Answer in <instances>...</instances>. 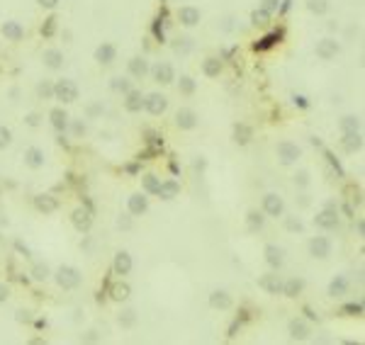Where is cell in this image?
I'll return each mask as SVG.
<instances>
[{"label":"cell","instance_id":"6da1fadb","mask_svg":"<svg viewBox=\"0 0 365 345\" xmlns=\"http://www.w3.org/2000/svg\"><path fill=\"white\" fill-rule=\"evenodd\" d=\"M54 279L61 290H76V287H80V282H83V275H80V270L73 265H61L54 272Z\"/></svg>","mask_w":365,"mask_h":345},{"label":"cell","instance_id":"7a4b0ae2","mask_svg":"<svg viewBox=\"0 0 365 345\" xmlns=\"http://www.w3.org/2000/svg\"><path fill=\"white\" fill-rule=\"evenodd\" d=\"M54 100L64 102V105H71V102L78 100V85L71 78H61L54 83Z\"/></svg>","mask_w":365,"mask_h":345},{"label":"cell","instance_id":"3957f363","mask_svg":"<svg viewBox=\"0 0 365 345\" xmlns=\"http://www.w3.org/2000/svg\"><path fill=\"white\" fill-rule=\"evenodd\" d=\"M299 158H302V148L297 144H292V141H280L277 144V161L283 166H292Z\"/></svg>","mask_w":365,"mask_h":345},{"label":"cell","instance_id":"277c9868","mask_svg":"<svg viewBox=\"0 0 365 345\" xmlns=\"http://www.w3.org/2000/svg\"><path fill=\"white\" fill-rule=\"evenodd\" d=\"M314 226H319L324 231H333L339 226V209L336 207H324L321 212H317L314 216Z\"/></svg>","mask_w":365,"mask_h":345},{"label":"cell","instance_id":"5b68a950","mask_svg":"<svg viewBox=\"0 0 365 345\" xmlns=\"http://www.w3.org/2000/svg\"><path fill=\"white\" fill-rule=\"evenodd\" d=\"M144 110L154 117H161L168 110V98L161 92H149V95H144Z\"/></svg>","mask_w":365,"mask_h":345},{"label":"cell","instance_id":"8992f818","mask_svg":"<svg viewBox=\"0 0 365 345\" xmlns=\"http://www.w3.org/2000/svg\"><path fill=\"white\" fill-rule=\"evenodd\" d=\"M263 214L273 216V219L283 216V214H285V202H283V197L275 195V192H268L266 197H263Z\"/></svg>","mask_w":365,"mask_h":345},{"label":"cell","instance_id":"52a82bcc","mask_svg":"<svg viewBox=\"0 0 365 345\" xmlns=\"http://www.w3.org/2000/svg\"><path fill=\"white\" fill-rule=\"evenodd\" d=\"M200 124V117L195 110H190V107H180L176 112V127L178 129H183V132H190V129H195Z\"/></svg>","mask_w":365,"mask_h":345},{"label":"cell","instance_id":"ba28073f","mask_svg":"<svg viewBox=\"0 0 365 345\" xmlns=\"http://www.w3.org/2000/svg\"><path fill=\"white\" fill-rule=\"evenodd\" d=\"M339 51H341V46H339V42L331 39V37H326V39L317 42V49H314V54L319 56L321 61H331V58H336Z\"/></svg>","mask_w":365,"mask_h":345},{"label":"cell","instance_id":"9c48e42d","mask_svg":"<svg viewBox=\"0 0 365 345\" xmlns=\"http://www.w3.org/2000/svg\"><path fill=\"white\" fill-rule=\"evenodd\" d=\"M149 73L154 76L156 83H161V85H171L173 80H176V71L171 64H163V61H158L156 66L149 68Z\"/></svg>","mask_w":365,"mask_h":345},{"label":"cell","instance_id":"30bf717a","mask_svg":"<svg viewBox=\"0 0 365 345\" xmlns=\"http://www.w3.org/2000/svg\"><path fill=\"white\" fill-rule=\"evenodd\" d=\"M310 256L319 258V260L329 258L331 256V241H329L326 236H314V238L310 241Z\"/></svg>","mask_w":365,"mask_h":345},{"label":"cell","instance_id":"8fae6325","mask_svg":"<svg viewBox=\"0 0 365 345\" xmlns=\"http://www.w3.org/2000/svg\"><path fill=\"white\" fill-rule=\"evenodd\" d=\"M71 222L76 226L80 234H88L90 229H93V212L90 209H83V207H78L76 212L71 214Z\"/></svg>","mask_w":365,"mask_h":345},{"label":"cell","instance_id":"7c38bea8","mask_svg":"<svg viewBox=\"0 0 365 345\" xmlns=\"http://www.w3.org/2000/svg\"><path fill=\"white\" fill-rule=\"evenodd\" d=\"M127 209H129L132 216H142V214L149 212V197H146V192L144 195H142V192L129 195V200H127Z\"/></svg>","mask_w":365,"mask_h":345},{"label":"cell","instance_id":"4fadbf2b","mask_svg":"<svg viewBox=\"0 0 365 345\" xmlns=\"http://www.w3.org/2000/svg\"><path fill=\"white\" fill-rule=\"evenodd\" d=\"M200 17H202V12H200V8H195V5H183V8L178 10V20H180L183 27H195V24H200Z\"/></svg>","mask_w":365,"mask_h":345},{"label":"cell","instance_id":"5bb4252c","mask_svg":"<svg viewBox=\"0 0 365 345\" xmlns=\"http://www.w3.org/2000/svg\"><path fill=\"white\" fill-rule=\"evenodd\" d=\"M132 267H134V260L127 250H120V253L115 256V260H112V272H115V275H129Z\"/></svg>","mask_w":365,"mask_h":345},{"label":"cell","instance_id":"9a60e30c","mask_svg":"<svg viewBox=\"0 0 365 345\" xmlns=\"http://www.w3.org/2000/svg\"><path fill=\"white\" fill-rule=\"evenodd\" d=\"M0 32H3V37H5L8 42H22L24 39V27L17 22V20H8V22H3Z\"/></svg>","mask_w":365,"mask_h":345},{"label":"cell","instance_id":"2e32d148","mask_svg":"<svg viewBox=\"0 0 365 345\" xmlns=\"http://www.w3.org/2000/svg\"><path fill=\"white\" fill-rule=\"evenodd\" d=\"M115 58H117V46L110 44V42H102L95 49V61H98L100 66H110Z\"/></svg>","mask_w":365,"mask_h":345},{"label":"cell","instance_id":"e0dca14e","mask_svg":"<svg viewBox=\"0 0 365 345\" xmlns=\"http://www.w3.org/2000/svg\"><path fill=\"white\" fill-rule=\"evenodd\" d=\"M44 151L39 148V146H30V148H24V166L32 168V170H39V168L44 166Z\"/></svg>","mask_w":365,"mask_h":345},{"label":"cell","instance_id":"ac0fdd59","mask_svg":"<svg viewBox=\"0 0 365 345\" xmlns=\"http://www.w3.org/2000/svg\"><path fill=\"white\" fill-rule=\"evenodd\" d=\"M263 256H266V263L273 267V270H280L283 263H285V253H283V248L275 243H268L266 250H263Z\"/></svg>","mask_w":365,"mask_h":345},{"label":"cell","instance_id":"d6986e66","mask_svg":"<svg viewBox=\"0 0 365 345\" xmlns=\"http://www.w3.org/2000/svg\"><path fill=\"white\" fill-rule=\"evenodd\" d=\"M258 287L263 292H268V294H280L283 292V279L277 277V275H273V272H268V275L258 277Z\"/></svg>","mask_w":365,"mask_h":345},{"label":"cell","instance_id":"ffe728a7","mask_svg":"<svg viewBox=\"0 0 365 345\" xmlns=\"http://www.w3.org/2000/svg\"><path fill=\"white\" fill-rule=\"evenodd\" d=\"M161 200H166V202H171V200H176L178 195H180V182L178 180H173V178H168V180H163L161 185H158V192H156Z\"/></svg>","mask_w":365,"mask_h":345},{"label":"cell","instance_id":"44dd1931","mask_svg":"<svg viewBox=\"0 0 365 345\" xmlns=\"http://www.w3.org/2000/svg\"><path fill=\"white\" fill-rule=\"evenodd\" d=\"M124 110L127 112H142L144 110V95H142V90H129V92H124Z\"/></svg>","mask_w":365,"mask_h":345},{"label":"cell","instance_id":"7402d4cb","mask_svg":"<svg viewBox=\"0 0 365 345\" xmlns=\"http://www.w3.org/2000/svg\"><path fill=\"white\" fill-rule=\"evenodd\" d=\"M68 112L64 110V107H54V110L49 112V122H51V127H54L59 134H64L68 129Z\"/></svg>","mask_w":365,"mask_h":345},{"label":"cell","instance_id":"603a6c76","mask_svg":"<svg viewBox=\"0 0 365 345\" xmlns=\"http://www.w3.org/2000/svg\"><path fill=\"white\" fill-rule=\"evenodd\" d=\"M127 68H129V76H132V78H136V80H142L144 76H149V61H146V58H142V56H134V58H129Z\"/></svg>","mask_w":365,"mask_h":345},{"label":"cell","instance_id":"cb8c5ba5","mask_svg":"<svg viewBox=\"0 0 365 345\" xmlns=\"http://www.w3.org/2000/svg\"><path fill=\"white\" fill-rule=\"evenodd\" d=\"M210 306L212 309H219V311H227L232 309V294L224 290H214L210 294Z\"/></svg>","mask_w":365,"mask_h":345},{"label":"cell","instance_id":"d4e9b609","mask_svg":"<svg viewBox=\"0 0 365 345\" xmlns=\"http://www.w3.org/2000/svg\"><path fill=\"white\" fill-rule=\"evenodd\" d=\"M288 333L292 340H304L310 335V323L304 321V319H292L288 326Z\"/></svg>","mask_w":365,"mask_h":345},{"label":"cell","instance_id":"484cf974","mask_svg":"<svg viewBox=\"0 0 365 345\" xmlns=\"http://www.w3.org/2000/svg\"><path fill=\"white\" fill-rule=\"evenodd\" d=\"M34 207L44 214H54L59 209V200H56L54 195H37L34 197Z\"/></svg>","mask_w":365,"mask_h":345},{"label":"cell","instance_id":"4316f807","mask_svg":"<svg viewBox=\"0 0 365 345\" xmlns=\"http://www.w3.org/2000/svg\"><path fill=\"white\" fill-rule=\"evenodd\" d=\"M221 68H224V64H221V58H217V56H207V58L202 61V73H205L207 78H219Z\"/></svg>","mask_w":365,"mask_h":345},{"label":"cell","instance_id":"83f0119b","mask_svg":"<svg viewBox=\"0 0 365 345\" xmlns=\"http://www.w3.org/2000/svg\"><path fill=\"white\" fill-rule=\"evenodd\" d=\"M251 139H254V129H251L248 124H243V122L234 124V141H236V144L246 146V144H251Z\"/></svg>","mask_w":365,"mask_h":345},{"label":"cell","instance_id":"f1b7e54d","mask_svg":"<svg viewBox=\"0 0 365 345\" xmlns=\"http://www.w3.org/2000/svg\"><path fill=\"white\" fill-rule=\"evenodd\" d=\"M341 144H343V148H346L348 153H355V151H360V148H363V134H360V132L343 134Z\"/></svg>","mask_w":365,"mask_h":345},{"label":"cell","instance_id":"f546056e","mask_svg":"<svg viewBox=\"0 0 365 345\" xmlns=\"http://www.w3.org/2000/svg\"><path fill=\"white\" fill-rule=\"evenodd\" d=\"M42 61H44L46 68H51V71H59V68L64 66V54H61L59 49H46L44 56H42Z\"/></svg>","mask_w":365,"mask_h":345},{"label":"cell","instance_id":"4dcf8cb0","mask_svg":"<svg viewBox=\"0 0 365 345\" xmlns=\"http://www.w3.org/2000/svg\"><path fill=\"white\" fill-rule=\"evenodd\" d=\"M302 290H304V279L290 277V279L283 282V292H280V294H285V297H297V294H302Z\"/></svg>","mask_w":365,"mask_h":345},{"label":"cell","instance_id":"1f68e13d","mask_svg":"<svg viewBox=\"0 0 365 345\" xmlns=\"http://www.w3.org/2000/svg\"><path fill=\"white\" fill-rule=\"evenodd\" d=\"M132 297V287L127 282H115L110 287V299L112 301H127Z\"/></svg>","mask_w":365,"mask_h":345},{"label":"cell","instance_id":"d6a6232c","mask_svg":"<svg viewBox=\"0 0 365 345\" xmlns=\"http://www.w3.org/2000/svg\"><path fill=\"white\" fill-rule=\"evenodd\" d=\"M346 292H348V279L343 277V275H336V277L329 282V297L336 299V297H343Z\"/></svg>","mask_w":365,"mask_h":345},{"label":"cell","instance_id":"836d02e7","mask_svg":"<svg viewBox=\"0 0 365 345\" xmlns=\"http://www.w3.org/2000/svg\"><path fill=\"white\" fill-rule=\"evenodd\" d=\"M246 226H248V231H261V229L266 226V216H263V212L251 209V212L246 214Z\"/></svg>","mask_w":365,"mask_h":345},{"label":"cell","instance_id":"e575fe53","mask_svg":"<svg viewBox=\"0 0 365 345\" xmlns=\"http://www.w3.org/2000/svg\"><path fill=\"white\" fill-rule=\"evenodd\" d=\"M192 49H195V42H192L190 37H178L176 42H173V51L180 56H188Z\"/></svg>","mask_w":365,"mask_h":345},{"label":"cell","instance_id":"d590c367","mask_svg":"<svg viewBox=\"0 0 365 345\" xmlns=\"http://www.w3.org/2000/svg\"><path fill=\"white\" fill-rule=\"evenodd\" d=\"M195 90H198V80L190 78V76H180V80H178V92L180 95H195Z\"/></svg>","mask_w":365,"mask_h":345},{"label":"cell","instance_id":"8d00e7d4","mask_svg":"<svg viewBox=\"0 0 365 345\" xmlns=\"http://www.w3.org/2000/svg\"><path fill=\"white\" fill-rule=\"evenodd\" d=\"M341 132L343 134H351V132H360V117L355 114H348L341 119Z\"/></svg>","mask_w":365,"mask_h":345},{"label":"cell","instance_id":"74e56055","mask_svg":"<svg viewBox=\"0 0 365 345\" xmlns=\"http://www.w3.org/2000/svg\"><path fill=\"white\" fill-rule=\"evenodd\" d=\"M110 88L115 90V92H122V95H124V92L132 90V80L124 78V76H115V78L110 80Z\"/></svg>","mask_w":365,"mask_h":345},{"label":"cell","instance_id":"f35d334b","mask_svg":"<svg viewBox=\"0 0 365 345\" xmlns=\"http://www.w3.org/2000/svg\"><path fill=\"white\" fill-rule=\"evenodd\" d=\"M37 95H39L42 100H54V83L39 80V83H37Z\"/></svg>","mask_w":365,"mask_h":345},{"label":"cell","instance_id":"ab89813d","mask_svg":"<svg viewBox=\"0 0 365 345\" xmlns=\"http://www.w3.org/2000/svg\"><path fill=\"white\" fill-rule=\"evenodd\" d=\"M142 185H144L146 195H156V192H158V185H161V180L156 178L154 173H149V175H144V178H142Z\"/></svg>","mask_w":365,"mask_h":345},{"label":"cell","instance_id":"60d3db41","mask_svg":"<svg viewBox=\"0 0 365 345\" xmlns=\"http://www.w3.org/2000/svg\"><path fill=\"white\" fill-rule=\"evenodd\" d=\"M32 279H37V282H44V279H49V275H51V270H49V265L46 263H37V265L32 267Z\"/></svg>","mask_w":365,"mask_h":345},{"label":"cell","instance_id":"b9f144b4","mask_svg":"<svg viewBox=\"0 0 365 345\" xmlns=\"http://www.w3.org/2000/svg\"><path fill=\"white\" fill-rule=\"evenodd\" d=\"M268 22H270V12H266L263 8H258V10L251 12V24H256V27H266Z\"/></svg>","mask_w":365,"mask_h":345},{"label":"cell","instance_id":"7bdbcfd3","mask_svg":"<svg viewBox=\"0 0 365 345\" xmlns=\"http://www.w3.org/2000/svg\"><path fill=\"white\" fill-rule=\"evenodd\" d=\"M117 323H120L122 328H132L134 323H136V311L134 309H127V311H122L117 316Z\"/></svg>","mask_w":365,"mask_h":345},{"label":"cell","instance_id":"ee69618b","mask_svg":"<svg viewBox=\"0 0 365 345\" xmlns=\"http://www.w3.org/2000/svg\"><path fill=\"white\" fill-rule=\"evenodd\" d=\"M307 10L314 15H324L329 10V0H307Z\"/></svg>","mask_w":365,"mask_h":345},{"label":"cell","instance_id":"f6af8a7d","mask_svg":"<svg viewBox=\"0 0 365 345\" xmlns=\"http://www.w3.org/2000/svg\"><path fill=\"white\" fill-rule=\"evenodd\" d=\"M277 39H280V34H268V37H263L261 42H256L254 49H256V51H266V49H270V46L275 44Z\"/></svg>","mask_w":365,"mask_h":345},{"label":"cell","instance_id":"bcb514c9","mask_svg":"<svg viewBox=\"0 0 365 345\" xmlns=\"http://www.w3.org/2000/svg\"><path fill=\"white\" fill-rule=\"evenodd\" d=\"M341 313H346V316H363V304H360V301L343 304V306H341Z\"/></svg>","mask_w":365,"mask_h":345},{"label":"cell","instance_id":"7dc6e473","mask_svg":"<svg viewBox=\"0 0 365 345\" xmlns=\"http://www.w3.org/2000/svg\"><path fill=\"white\" fill-rule=\"evenodd\" d=\"M285 229L292 231V234H302V231H304V224L299 222L297 216H285Z\"/></svg>","mask_w":365,"mask_h":345},{"label":"cell","instance_id":"c3c4849f","mask_svg":"<svg viewBox=\"0 0 365 345\" xmlns=\"http://www.w3.org/2000/svg\"><path fill=\"white\" fill-rule=\"evenodd\" d=\"M68 127H71V134H73L76 139H80V136L86 134V122H83V119H68Z\"/></svg>","mask_w":365,"mask_h":345},{"label":"cell","instance_id":"681fc988","mask_svg":"<svg viewBox=\"0 0 365 345\" xmlns=\"http://www.w3.org/2000/svg\"><path fill=\"white\" fill-rule=\"evenodd\" d=\"M56 22H59V20H56L54 15H51V17H46L44 24H42V37H54V32H56Z\"/></svg>","mask_w":365,"mask_h":345},{"label":"cell","instance_id":"f907efd6","mask_svg":"<svg viewBox=\"0 0 365 345\" xmlns=\"http://www.w3.org/2000/svg\"><path fill=\"white\" fill-rule=\"evenodd\" d=\"M12 144V132L8 127H0V148H8Z\"/></svg>","mask_w":365,"mask_h":345},{"label":"cell","instance_id":"816d5d0a","mask_svg":"<svg viewBox=\"0 0 365 345\" xmlns=\"http://www.w3.org/2000/svg\"><path fill=\"white\" fill-rule=\"evenodd\" d=\"M102 112H105L102 102H90L88 107H86V114H88L90 119H93V117H98V114H102Z\"/></svg>","mask_w":365,"mask_h":345},{"label":"cell","instance_id":"f5cc1de1","mask_svg":"<svg viewBox=\"0 0 365 345\" xmlns=\"http://www.w3.org/2000/svg\"><path fill=\"white\" fill-rule=\"evenodd\" d=\"M295 185H297V187H307V185H310V173H307V170H297Z\"/></svg>","mask_w":365,"mask_h":345},{"label":"cell","instance_id":"db71d44e","mask_svg":"<svg viewBox=\"0 0 365 345\" xmlns=\"http://www.w3.org/2000/svg\"><path fill=\"white\" fill-rule=\"evenodd\" d=\"M261 8L273 15V12H277V8H280V0H261Z\"/></svg>","mask_w":365,"mask_h":345},{"label":"cell","instance_id":"11a10c76","mask_svg":"<svg viewBox=\"0 0 365 345\" xmlns=\"http://www.w3.org/2000/svg\"><path fill=\"white\" fill-rule=\"evenodd\" d=\"M24 122H27V127H39V122H42V117H39L37 112H30V114L24 117Z\"/></svg>","mask_w":365,"mask_h":345},{"label":"cell","instance_id":"9f6ffc18","mask_svg":"<svg viewBox=\"0 0 365 345\" xmlns=\"http://www.w3.org/2000/svg\"><path fill=\"white\" fill-rule=\"evenodd\" d=\"M326 158H329V163H331V166L336 168V173H339V175H341V178H343V168L339 166V161L333 158V153H331V151H326Z\"/></svg>","mask_w":365,"mask_h":345},{"label":"cell","instance_id":"6f0895ef","mask_svg":"<svg viewBox=\"0 0 365 345\" xmlns=\"http://www.w3.org/2000/svg\"><path fill=\"white\" fill-rule=\"evenodd\" d=\"M117 229H124V231L132 229V219H129V216H120V219H117Z\"/></svg>","mask_w":365,"mask_h":345},{"label":"cell","instance_id":"680465c9","mask_svg":"<svg viewBox=\"0 0 365 345\" xmlns=\"http://www.w3.org/2000/svg\"><path fill=\"white\" fill-rule=\"evenodd\" d=\"M8 297H10V287L0 282V304H5V301H8Z\"/></svg>","mask_w":365,"mask_h":345},{"label":"cell","instance_id":"91938a15","mask_svg":"<svg viewBox=\"0 0 365 345\" xmlns=\"http://www.w3.org/2000/svg\"><path fill=\"white\" fill-rule=\"evenodd\" d=\"M42 8H46V10H54L56 5H59V0H37Z\"/></svg>","mask_w":365,"mask_h":345},{"label":"cell","instance_id":"94428289","mask_svg":"<svg viewBox=\"0 0 365 345\" xmlns=\"http://www.w3.org/2000/svg\"><path fill=\"white\" fill-rule=\"evenodd\" d=\"M295 105H299V107H307L310 102H307V98H302V95H295Z\"/></svg>","mask_w":365,"mask_h":345},{"label":"cell","instance_id":"6125c7cd","mask_svg":"<svg viewBox=\"0 0 365 345\" xmlns=\"http://www.w3.org/2000/svg\"><path fill=\"white\" fill-rule=\"evenodd\" d=\"M355 231H358V236H363V231H365V224H363V219H358V224H355Z\"/></svg>","mask_w":365,"mask_h":345},{"label":"cell","instance_id":"be15d7a7","mask_svg":"<svg viewBox=\"0 0 365 345\" xmlns=\"http://www.w3.org/2000/svg\"><path fill=\"white\" fill-rule=\"evenodd\" d=\"M17 321H30V316H27V311H20V316H17Z\"/></svg>","mask_w":365,"mask_h":345},{"label":"cell","instance_id":"e7e4bbea","mask_svg":"<svg viewBox=\"0 0 365 345\" xmlns=\"http://www.w3.org/2000/svg\"><path fill=\"white\" fill-rule=\"evenodd\" d=\"M207 166V163H205V161H195V168H198V170H202V168Z\"/></svg>","mask_w":365,"mask_h":345}]
</instances>
